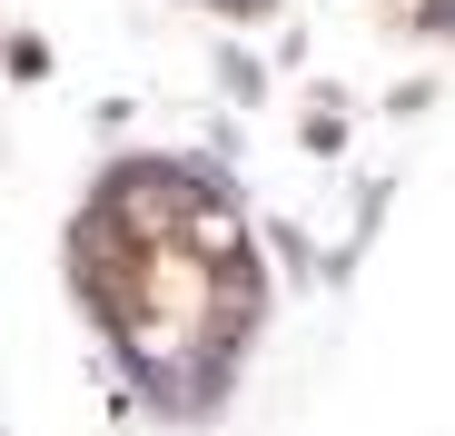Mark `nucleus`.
<instances>
[{
  "mask_svg": "<svg viewBox=\"0 0 455 436\" xmlns=\"http://www.w3.org/2000/svg\"><path fill=\"white\" fill-rule=\"evenodd\" d=\"M387 208H396V179H387V169H366V179H356V198H347V238H337V287H347V278H356V258L376 248Z\"/></svg>",
  "mask_w": 455,
  "mask_h": 436,
  "instance_id": "f257e3e1",
  "label": "nucleus"
},
{
  "mask_svg": "<svg viewBox=\"0 0 455 436\" xmlns=\"http://www.w3.org/2000/svg\"><path fill=\"white\" fill-rule=\"evenodd\" d=\"M258 229H267V258H277L287 287H337V248L327 238H307L297 218H258Z\"/></svg>",
  "mask_w": 455,
  "mask_h": 436,
  "instance_id": "f03ea898",
  "label": "nucleus"
},
{
  "mask_svg": "<svg viewBox=\"0 0 455 436\" xmlns=\"http://www.w3.org/2000/svg\"><path fill=\"white\" fill-rule=\"evenodd\" d=\"M347 129H356V119H347V90L317 80L307 109H297V149H307V159H347Z\"/></svg>",
  "mask_w": 455,
  "mask_h": 436,
  "instance_id": "7ed1b4c3",
  "label": "nucleus"
},
{
  "mask_svg": "<svg viewBox=\"0 0 455 436\" xmlns=\"http://www.w3.org/2000/svg\"><path fill=\"white\" fill-rule=\"evenodd\" d=\"M208 80H218L228 109H258V100H267V60L238 50V40H218V50H208Z\"/></svg>",
  "mask_w": 455,
  "mask_h": 436,
  "instance_id": "20e7f679",
  "label": "nucleus"
},
{
  "mask_svg": "<svg viewBox=\"0 0 455 436\" xmlns=\"http://www.w3.org/2000/svg\"><path fill=\"white\" fill-rule=\"evenodd\" d=\"M426 109H435V80H396L387 90V119H426Z\"/></svg>",
  "mask_w": 455,
  "mask_h": 436,
  "instance_id": "39448f33",
  "label": "nucleus"
}]
</instances>
